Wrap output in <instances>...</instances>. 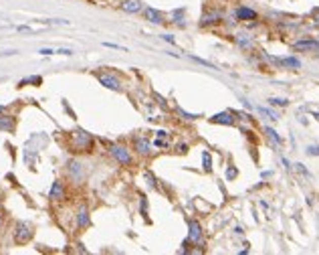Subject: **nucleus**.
I'll list each match as a JSON object with an SVG mask.
<instances>
[{"instance_id": "obj_1", "label": "nucleus", "mask_w": 319, "mask_h": 255, "mask_svg": "<svg viewBox=\"0 0 319 255\" xmlns=\"http://www.w3.org/2000/svg\"><path fill=\"white\" fill-rule=\"evenodd\" d=\"M71 146L75 152H91L93 148V136L87 134L85 130H75L71 138Z\"/></svg>"}, {"instance_id": "obj_2", "label": "nucleus", "mask_w": 319, "mask_h": 255, "mask_svg": "<svg viewBox=\"0 0 319 255\" xmlns=\"http://www.w3.org/2000/svg\"><path fill=\"white\" fill-rule=\"evenodd\" d=\"M32 239V227L24 221H18L16 227H14V243L16 245H24Z\"/></svg>"}, {"instance_id": "obj_3", "label": "nucleus", "mask_w": 319, "mask_h": 255, "mask_svg": "<svg viewBox=\"0 0 319 255\" xmlns=\"http://www.w3.org/2000/svg\"><path fill=\"white\" fill-rule=\"evenodd\" d=\"M67 174L75 185H81L85 180V168L79 160H69L67 162Z\"/></svg>"}, {"instance_id": "obj_4", "label": "nucleus", "mask_w": 319, "mask_h": 255, "mask_svg": "<svg viewBox=\"0 0 319 255\" xmlns=\"http://www.w3.org/2000/svg\"><path fill=\"white\" fill-rule=\"evenodd\" d=\"M109 152H111V156H113L119 164H124V166H130V164L134 162L130 150L124 148V146H119V144H111V146H109Z\"/></svg>"}, {"instance_id": "obj_5", "label": "nucleus", "mask_w": 319, "mask_h": 255, "mask_svg": "<svg viewBox=\"0 0 319 255\" xmlns=\"http://www.w3.org/2000/svg\"><path fill=\"white\" fill-rule=\"evenodd\" d=\"M97 79H99V83H101L103 87L113 89V91H122V83H119V79H117V77L107 75V73H101V75H97Z\"/></svg>"}, {"instance_id": "obj_6", "label": "nucleus", "mask_w": 319, "mask_h": 255, "mask_svg": "<svg viewBox=\"0 0 319 255\" xmlns=\"http://www.w3.org/2000/svg\"><path fill=\"white\" fill-rule=\"evenodd\" d=\"M188 229H190L188 241L200 245V243H202V227H200V223H198V221H190V223H188Z\"/></svg>"}, {"instance_id": "obj_7", "label": "nucleus", "mask_w": 319, "mask_h": 255, "mask_svg": "<svg viewBox=\"0 0 319 255\" xmlns=\"http://www.w3.org/2000/svg\"><path fill=\"white\" fill-rule=\"evenodd\" d=\"M295 51H307V53H313V51H319V43L313 41V39H303V41H297L293 45Z\"/></svg>"}, {"instance_id": "obj_8", "label": "nucleus", "mask_w": 319, "mask_h": 255, "mask_svg": "<svg viewBox=\"0 0 319 255\" xmlns=\"http://www.w3.org/2000/svg\"><path fill=\"white\" fill-rule=\"evenodd\" d=\"M222 20V12H216V10H212V12H206L204 16H202V20H200V26H212V24H218Z\"/></svg>"}, {"instance_id": "obj_9", "label": "nucleus", "mask_w": 319, "mask_h": 255, "mask_svg": "<svg viewBox=\"0 0 319 255\" xmlns=\"http://www.w3.org/2000/svg\"><path fill=\"white\" fill-rule=\"evenodd\" d=\"M134 148H136V152L142 154V156H148V154L152 152V144H150V140H146V138H136V140H134Z\"/></svg>"}, {"instance_id": "obj_10", "label": "nucleus", "mask_w": 319, "mask_h": 255, "mask_svg": "<svg viewBox=\"0 0 319 255\" xmlns=\"http://www.w3.org/2000/svg\"><path fill=\"white\" fill-rule=\"evenodd\" d=\"M49 199H51V201H63V199H65V189H63V183H61V180H55V183H53L51 193H49Z\"/></svg>"}, {"instance_id": "obj_11", "label": "nucleus", "mask_w": 319, "mask_h": 255, "mask_svg": "<svg viewBox=\"0 0 319 255\" xmlns=\"http://www.w3.org/2000/svg\"><path fill=\"white\" fill-rule=\"evenodd\" d=\"M212 124H222V126H234V118L230 112H222V114H216L214 118H210Z\"/></svg>"}, {"instance_id": "obj_12", "label": "nucleus", "mask_w": 319, "mask_h": 255, "mask_svg": "<svg viewBox=\"0 0 319 255\" xmlns=\"http://www.w3.org/2000/svg\"><path fill=\"white\" fill-rule=\"evenodd\" d=\"M77 227H79V229L89 227V209H87L85 205L79 207V213H77Z\"/></svg>"}, {"instance_id": "obj_13", "label": "nucleus", "mask_w": 319, "mask_h": 255, "mask_svg": "<svg viewBox=\"0 0 319 255\" xmlns=\"http://www.w3.org/2000/svg\"><path fill=\"white\" fill-rule=\"evenodd\" d=\"M234 16H236L238 20H255V18H257V12H255L253 8H247V6H241V8H236V12H234Z\"/></svg>"}, {"instance_id": "obj_14", "label": "nucleus", "mask_w": 319, "mask_h": 255, "mask_svg": "<svg viewBox=\"0 0 319 255\" xmlns=\"http://www.w3.org/2000/svg\"><path fill=\"white\" fill-rule=\"evenodd\" d=\"M122 10L124 12H130V14H136L142 10V0H126L122 4Z\"/></svg>"}, {"instance_id": "obj_15", "label": "nucleus", "mask_w": 319, "mask_h": 255, "mask_svg": "<svg viewBox=\"0 0 319 255\" xmlns=\"http://www.w3.org/2000/svg\"><path fill=\"white\" fill-rule=\"evenodd\" d=\"M277 63L281 67H289V69H299L301 67V61L297 57H285V59H277Z\"/></svg>"}, {"instance_id": "obj_16", "label": "nucleus", "mask_w": 319, "mask_h": 255, "mask_svg": "<svg viewBox=\"0 0 319 255\" xmlns=\"http://www.w3.org/2000/svg\"><path fill=\"white\" fill-rule=\"evenodd\" d=\"M146 16H148V20L154 22V24H162V22H164L162 12H158L156 8H148V10H146Z\"/></svg>"}, {"instance_id": "obj_17", "label": "nucleus", "mask_w": 319, "mask_h": 255, "mask_svg": "<svg viewBox=\"0 0 319 255\" xmlns=\"http://www.w3.org/2000/svg\"><path fill=\"white\" fill-rule=\"evenodd\" d=\"M265 134H267V138H269L271 142H275L277 146H281V144H283V140H281V136H279V134H277V132H275L273 128H265Z\"/></svg>"}, {"instance_id": "obj_18", "label": "nucleus", "mask_w": 319, "mask_h": 255, "mask_svg": "<svg viewBox=\"0 0 319 255\" xmlns=\"http://www.w3.org/2000/svg\"><path fill=\"white\" fill-rule=\"evenodd\" d=\"M0 128H2V130L12 132V130H14V120H12V118H8V116H2V118H0Z\"/></svg>"}, {"instance_id": "obj_19", "label": "nucleus", "mask_w": 319, "mask_h": 255, "mask_svg": "<svg viewBox=\"0 0 319 255\" xmlns=\"http://www.w3.org/2000/svg\"><path fill=\"white\" fill-rule=\"evenodd\" d=\"M236 43H238V47H243V49H251V47H253V41H251L247 34H238V37H236Z\"/></svg>"}, {"instance_id": "obj_20", "label": "nucleus", "mask_w": 319, "mask_h": 255, "mask_svg": "<svg viewBox=\"0 0 319 255\" xmlns=\"http://www.w3.org/2000/svg\"><path fill=\"white\" fill-rule=\"evenodd\" d=\"M259 110V114H263V116H267L269 120H273V122H277L279 120V116L275 114V112H271V110H267V107H257Z\"/></svg>"}, {"instance_id": "obj_21", "label": "nucleus", "mask_w": 319, "mask_h": 255, "mask_svg": "<svg viewBox=\"0 0 319 255\" xmlns=\"http://www.w3.org/2000/svg\"><path fill=\"white\" fill-rule=\"evenodd\" d=\"M269 103H271V105H279V107L289 105V101H287L285 97H271V99H269Z\"/></svg>"}, {"instance_id": "obj_22", "label": "nucleus", "mask_w": 319, "mask_h": 255, "mask_svg": "<svg viewBox=\"0 0 319 255\" xmlns=\"http://www.w3.org/2000/svg\"><path fill=\"white\" fill-rule=\"evenodd\" d=\"M202 158H204V170L210 172V170H212V158H210V154H208V152H202Z\"/></svg>"}, {"instance_id": "obj_23", "label": "nucleus", "mask_w": 319, "mask_h": 255, "mask_svg": "<svg viewBox=\"0 0 319 255\" xmlns=\"http://www.w3.org/2000/svg\"><path fill=\"white\" fill-rule=\"evenodd\" d=\"M182 16H184V10H182V8H178V10H174V18H176L174 22H176V24H180V26H184V24H186V22L182 20Z\"/></svg>"}, {"instance_id": "obj_24", "label": "nucleus", "mask_w": 319, "mask_h": 255, "mask_svg": "<svg viewBox=\"0 0 319 255\" xmlns=\"http://www.w3.org/2000/svg\"><path fill=\"white\" fill-rule=\"evenodd\" d=\"M192 61H196V63H200V65H204V67H208V69H216L212 63H208V61H204V59H198V57H190Z\"/></svg>"}, {"instance_id": "obj_25", "label": "nucleus", "mask_w": 319, "mask_h": 255, "mask_svg": "<svg viewBox=\"0 0 319 255\" xmlns=\"http://www.w3.org/2000/svg\"><path fill=\"white\" fill-rule=\"evenodd\" d=\"M307 154H309V156H319V146H309V148H307Z\"/></svg>"}, {"instance_id": "obj_26", "label": "nucleus", "mask_w": 319, "mask_h": 255, "mask_svg": "<svg viewBox=\"0 0 319 255\" xmlns=\"http://www.w3.org/2000/svg\"><path fill=\"white\" fill-rule=\"evenodd\" d=\"M234 176H236V168H232V166H230V168L226 170V178H228V180H232Z\"/></svg>"}, {"instance_id": "obj_27", "label": "nucleus", "mask_w": 319, "mask_h": 255, "mask_svg": "<svg viewBox=\"0 0 319 255\" xmlns=\"http://www.w3.org/2000/svg\"><path fill=\"white\" fill-rule=\"evenodd\" d=\"M295 166H297V170H299L301 174H305V176H309V170H307V168H305L303 164H295Z\"/></svg>"}, {"instance_id": "obj_28", "label": "nucleus", "mask_w": 319, "mask_h": 255, "mask_svg": "<svg viewBox=\"0 0 319 255\" xmlns=\"http://www.w3.org/2000/svg\"><path fill=\"white\" fill-rule=\"evenodd\" d=\"M162 39H164V41H168V43H172V45H174V43H176V39H174V37H172V34H164V37H162Z\"/></svg>"}, {"instance_id": "obj_29", "label": "nucleus", "mask_w": 319, "mask_h": 255, "mask_svg": "<svg viewBox=\"0 0 319 255\" xmlns=\"http://www.w3.org/2000/svg\"><path fill=\"white\" fill-rule=\"evenodd\" d=\"M38 53H41V55H55V51H51V49H41Z\"/></svg>"}, {"instance_id": "obj_30", "label": "nucleus", "mask_w": 319, "mask_h": 255, "mask_svg": "<svg viewBox=\"0 0 319 255\" xmlns=\"http://www.w3.org/2000/svg\"><path fill=\"white\" fill-rule=\"evenodd\" d=\"M311 14H313V18L319 22V8H313V12H311Z\"/></svg>"}, {"instance_id": "obj_31", "label": "nucleus", "mask_w": 319, "mask_h": 255, "mask_svg": "<svg viewBox=\"0 0 319 255\" xmlns=\"http://www.w3.org/2000/svg\"><path fill=\"white\" fill-rule=\"evenodd\" d=\"M0 225H2V215H0Z\"/></svg>"}]
</instances>
